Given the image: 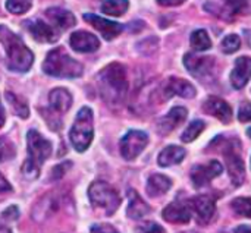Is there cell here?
<instances>
[{"instance_id":"obj_35","label":"cell","mask_w":251,"mask_h":233,"mask_svg":"<svg viewBox=\"0 0 251 233\" xmlns=\"http://www.w3.org/2000/svg\"><path fill=\"white\" fill-rule=\"evenodd\" d=\"M138 233H165V229L162 226H159L157 223L147 222L138 228Z\"/></svg>"},{"instance_id":"obj_6","label":"cell","mask_w":251,"mask_h":233,"mask_svg":"<svg viewBox=\"0 0 251 233\" xmlns=\"http://www.w3.org/2000/svg\"><path fill=\"white\" fill-rule=\"evenodd\" d=\"M88 197L91 204L97 209H101L107 216H112L121 206V197L116 189L103 181H97L90 185Z\"/></svg>"},{"instance_id":"obj_44","label":"cell","mask_w":251,"mask_h":233,"mask_svg":"<svg viewBox=\"0 0 251 233\" xmlns=\"http://www.w3.org/2000/svg\"><path fill=\"white\" fill-rule=\"evenodd\" d=\"M0 233H12V231H10L6 225H3V223L0 222Z\"/></svg>"},{"instance_id":"obj_13","label":"cell","mask_w":251,"mask_h":233,"mask_svg":"<svg viewBox=\"0 0 251 233\" xmlns=\"http://www.w3.org/2000/svg\"><path fill=\"white\" fill-rule=\"evenodd\" d=\"M203 110H204L207 115H210V116L219 119L222 123H229V122L232 120V110H231V106H229L225 100H222V98H219V97H213V95L209 97V98L203 103Z\"/></svg>"},{"instance_id":"obj_9","label":"cell","mask_w":251,"mask_h":233,"mask_svg":"<svg viewBox=\"0 0 251 233\" xmlns=\"http://www.w3.org/2000/svg\"><path fill=\"white\" fill-rule=\"evenodd\" d=\"M184 65L191 75L199 79H203L213 72L215 59L209 56H197L194 53H187L184 56Z\"/></svg>"},{"instance_id":"obj_11","label":"cell","mask_w":251,"mask_h":233,"mask_svg":"<svg viewBox=\"0 0 251 233\" xmlns=\"http://www.w3.org/2000/svg\"><path fill=\"white\" fill-rule=\"evenodd\" d=\"M84 19L91 25L94 26L106 40H113L115 37H118L124 26L118 22H113V21H109V19H104L101 16H97V15H93V13H85L84 15Z\"/></svg>"},{"instance_id":"obj_3","label":"cell","mask_w":251,"mask_h":233,"mask_svg":"<svg viewBox=\"0 0 251 233\" xmlns=\"http://www.w3.org/2000/svg\"><path fill=\"white\" fill-rule=\"evenodd\" d=\"M26 145L28 157L22 164V173L28 179H35L40 175V167L51 154V142L31 129L26 134Z\"/></svg>"},{"instance_id":"obj_19","label":"cell","mask_w":251,"mask_h":233,"mask_svg":"<svg viewBox=\"0 0 251 233\" xmlns=\"http://www.w3.org/2000/svg\"><path fill=\"white\" fill-rule=\"evenodd\" d=\"M188 116V112L185 107H174L165 117H162V120L159 122V132L166 135L169 132H172L175 128H178Z\"/></svg>"},{"instance_id":"obj_17","label":"cell","mask_w":251,"mask_h":233,"mask_svg":"<svg viewBox=\"0 0 251 233\" xmlns=\"http://www.w3.org/2000/svg\"><path fill=\"white\" fill-rule=\"evenodd\" d=\"M25 26L29 31V34L40 43H54L59 38V32L54 28H51L50 25H47L46 22L40 21V19L26 21Z\"/></svg>"},{"instance_id":"obj_10","label":"cell","mask_w":251,"mask_h":233,"mask_svg":"<svg viewBox=\"0 0 251 233\" xmlns=\"http://www.w3.org/2000/svg\"><path fill=\"white\" fill-rule=\"evenodd\" d=\"M224 167L218 160H210L207 164H197L191 170V181L196 188H201L212 182L216 176L222 173Z\"/></svg>"},{"instance_id":"obj_45","label":"cell","mask_w":251,"mask_h":233,"mask_svg":"<svg viewBox=\"0 0 251 233\" xmlns=\"http://www.w3.org/2000/svg\"><path fill=\"white\" fill-rule=\"evenodd\" d=\"M246 35H247V38H249V44L251 46V32H249V31H246Z\"/></svg>"},{"instance_id":"obj_32","label":"cell","mask_w":251,"mask_h":233,"mask_svg":"<svg viewBox=\"0 0 251 233\" xmlns=\"http://www.w3.org/2000/svg\"><path fill=\"white\" fill-rule=\"evenodd\" d=\"M31 4H32V0H6V9L15 15H22L28 12Z\"/></svg>"},{"instance_id":"obj_34","label":"cell","mask_w":251,"mask_h":233,"mask_svg":"<svg viewBox=\"0 0 251 233\" xmlns=\"http://www.w3.org/2000/svg\"><path fill=\"white\" fill-rule=\"evenodd\" d=\"M225 1H226V7H228L234 15L243 13V12L247 10V7H249V0H225Z\"/></svg>"},{"instance_id":"obj_28","label":"cell","mask_w":251,"mask_h":233,"mask_svg":"<svg viewBox=\"0 0 251 233\" xmlns=\"http://www.w3.org/2000/svg\"><path fill=\"white\" fill-rule=\"evenodd\" d=\"M6 98H7V101H9V104L12 106V110H13V113L16 115V116H19V117H22V119H26L28 116H29V109H28V104L22 100V98H19L18 95H15L13 93H6Z\"/></svg>"},{"instance_id":"obj_15","label":"cell","mask_w":251,"mask_h":233,"mask_svg":"<svg viewBox=\"0 0 251 233\" xmlns=\"http://www.w3.org/2000/svg\"><path fill=\"white\" fill-rule=\"evenodd\" d=\"M163 94H165L166 98H171L174 95H179V97H184V98H193L196 95V88L188 81L172 76L165 82Z\"/></svg>"},{"instance_id":"obj_26","label":"cell","mask_w":251,"mask_h":233,"mask_svg":"<svg viewBox=\"0 0 251 233\" xmlns=\"http://www.w3.org/2000/svg\"><path fill=\"white\" fill-rule=\"evenodd\" d=\"M128 0H104L101 3V10L110 16H122L128 10Z\"/></svg>"},{"instance_id":"obj_39","label":"cell","mask_w":251,"mask_h":233,"mask_svg":"<svg viewBox=\"0 0 251 233\" xmlns=\"http://www.w3.org/2000/svg\"><path fill=\"white\" fill-rule=\"evenodd\" d=\"M91 233H119L113 226L101 223V225H94L91 228Z\"/></svg>"},{"instance_id":"obj_7","label":"cell","mask_w":251,"mask_h":233,"mask_svg":"<svg viewBox=\"0 0 251 233\" xmlns=\"http://www.w3.org/2000/svg\"><path fill=\"white\" fill-rule=\"evenodd\" d=\"M238 148H240V142L237 140H231L226 142L225 150H224V156H225L226 166H228V173L235 186L241 185L246 178L244 162L238 153Z\"/></svg>"},{"instance_id":"obj_20","label":"cell","mask_w":251,"mask_h":233,"mask_svg":"<svg viewBox=\"0 0 251 233\" xmlns=\"http://www.w3.org/2000/svg\"><path fill=\"white\" fill-rule=\"evenodd\" d=\"M46 16L60 29L72 28L76 23V19H75L74 13H71L66 9H62V7H50V9H47Z\"/></svg>"},{"instance_id":"obj_12","label":"cell","mask_w":251,"mask_h":233,"mask_svg":"<svg viewBox=\"0 0 251 233\" xmlns=\"http://www.w3.org/2000/svg\"><path fill=\"white\" fill-rule=\"evenodd\" d=\"M191 210L194 211L199 223H209L216 211V203L210 195H199L191 201Z\"/></svg>"},{"instance_id":"obj_2","label":"cell","mask_w":251,"mask_h":233,"mask_svg":"<svg viewBox=\"0 0 251 233\" xmlns=\"http://www.w3.org/2000/svg\"><path fill=\"white\" fill-rule=\"evenodd\" d=\"M99 88L106 101L119 103L128 91L125 68L121 63H110L99 73Z\"/></svg>"},{"instance_id":"obj_33","label":"cell","mask_w":251,"mask_h":233,"mask_svg":"<svg viewBox=\"0 0 251 233\" xmlns=\"http://www.w3.org/2000/svg\"><path fill=\"white\" fill-rule=\"evenodd\" d=\"M240 47H241V40H240V37L237 34H231V35L225 37L222 44H221L222 51L226 53V54L235 53Z\"/></svg>"},{"instance_id":"obj_42","label":"cell","mask_w":251,"mask_h":233,"mask_svg":"<svg viewBox=\"0 0 251 233\" xmlns=\"http://www.w3.org/2000/svg\"><path fill=\"white\" fill-rule=\"evenodd\" d=\"M4 120H6V115H4V109H3V104L0 101V128L4 125Z\"/></svg>"},{"instance_id":"obj_37","label":"cell","mask_w":251,"mask_h":233,"mask_svg":"<svg viewBox=\"0 0 251 233\" xmlns=\"http://www.w3.org/2000/svg\"><path fill=\"white\" fill-rule=\"evenodd\" d=\"M71 167V163H63V164H59L53 169L51 172V181H56V179H60L65 173H66V169Z\"/></svg>"},{"instance_id":"obj_16","label":"cell","mask_w":251,"mask_h":233,"mask_svg":"<svg viewBox=\"0 0 251 233\" xmlns=\"http://www.w3.org/2000/svg\"><path fill=\"white\" fill-rule=\"evenodd\" d=\"M191 206L182 201H174L163 210V219L169 223L185 225L191 220Z\"/></svg>"},{"instance_id":"obj_29","label":"cell","mask_w":251,"mask_h":233,"mask_svg":"<svg viewBox=\"0 0 251 233\" xmlns=\"http://www.w3.org/2000/svg\"><path fill=\"white\" fill-rule=\"evenodd\" d=\"M203 131H204V122H201V120H194V122H191V123L188 125V128L182 132L181 140H182L184 142H191V141H194Z\"/></svg>"},{"instance_id":"obj_1","label":"cell","mask_w":251,"mask_h":233,"mask_svg":"<svg viewBox=\"0 0 251 233\" xmlns=\"http://www.w3.org/2000/svg\"><path fill=\"white\" fill-rule=\"evenodd\" d=\"M0 43L4 47L7 68L13 72H26L29 70L34 54L32 51L24 44V41L7 26L0 25Z\"/></svg>"},{"instance_id":"obj_23","label":"cell","mask_w":251,"mask_h":233,"mask_svg":"<svg viewBox=\"0 0 251 233\" xmlns=\"http://www.w3.org/2000/svg\"><path fill=\"white\" fill-rule=\"evenodd\" d=\"M184 157H185V150L182 147L169 145V147L162 150L157 162L162 167H168V166H174V164L181 163L184 160Z\"/></svg>"},{"instance_id":"obj_41","label":"cell","mask_w":251,"mask_h":233,"mask_svg":"<svg viewBox=\"0 0 251 233\" xmlns=\"http://www.w3.org/2000/svg\"><path fill=\"white\" fill-rule=\"evenodd\" d=\"M185 0H157V3L162 4V6H179Z\"/></svg>"},{"instance_id":"obj_31","label":"cell","mask_w":251,"mask_h":233,"mask_svg":"<svg viewBox=\"0 0 251 233\" xmlns=\"http://www.w3.org/2000/svg\"><path fill=\"white\" fill-rule=\"evenodd\" d=\"M15 156H16L15 145L6 137H0V163L12 160Z\"/></svg>"},{"instance_id":"obj_43","label":"cell","mask_w":251,"mask_h":233,"mask_svg":"<svg viewBox=\"0 0 251 233\" xmlns=\"http://www.w3.org/2000/svg\"><path fill=\"white\" fill-rule=\"evenodd\" d=\"M234 233H251V228L250 226H238Z\"/></svg>"},{"instance_id":"obj_38","label":"cell","mask_w":251,"mask_h":233,"mask_svg":"<svg viewBox=\"0 0 251 233\" xmlns=\"http://www.w3.org/2000/svg\"><path fill=\"white\" fill-rule=\"evenodd\" d=\"M3 219H6V220H10V222H13V220H16L18 217H19V210H18V207L16 206H10V207H7L4 211H3Z\"/></svg>"},{"instance_id":"obj_24","label":"cell","mask_w":251,"mask_h":233,"mask_svg":"<svg viewBox=\"0 0 251 233\" xmlns=\"http://www.w3.org/2000/svg\"><path fill=\"white\" fill-rule=\"evenodd\" d=\"M172 182L163 175H151L147 181V194L150 197H160L169 191Z\"/></svg>"},{"instance_id":"obj_40","label":"cell","mask_w":251,"mask_h":233,"mask_svg":"<svg viewBox=\"0 0 251 233\" xmlns=\"http://www.w3.org/2000/svg\"><path fill=\"white\" fill-rule=\"evenodd\" d=\"M9 191H12V186L6 181V178L0 173V192H9Z\"/></svg>"},{"instance_id":"obj_14","label":"cell","mask_w":251,"mask_h":233,"mask_svg":"<svg viewBox=\"0 0 251 233\" xmlns=\"http://www.w3.org/2000/svg\"><path fill=\"white\" fill-rule=\"evenodd\" d=\"M69 44L75 51L79 53H93L100 47V41L99 38L87 31H76L71 35L69 38Z\"/></svg>"},{"instance_id":"obj_22","label":"cell","mask_w":251,"mask_h":233,"mask_svg":"<svg viewBox=\"0 0 251 233\" xmlns=\"http://www.w3.org/2000/svg\"><path fill=\"white\" fill-rule=\"evenodd\" d=\"M128 198H129V204L126 209V214L129 219H143L144 216H147L150 213V207L146 204V201L137 194V191L129 189L128 191Z\"/></svg>"},{"instance_id":"obj_46","label":"cell","mask_w":251,"mask_h":233,"mask_svg":"<svg viewBox=\"0 0 251 233\" xmlns=\"http://www.w3.org/2000/svg\"><path fill=\"white\" fill-rule=\"evenodd\" d=\"M247 135H249V137L251 138V128H249V129H247Z\"/></svg>"},{"instance_id":"obj_30","label":"cell","mask_w":251,"mask_h":233,"mask_svg":"<svg viewBox=\"0 0 251 233\" xmlns=\"http://www.w3.org/2000/svg\"><path fill=\"white\" fill-rule=\"evenodd\" d=\"M231 207H232V210H234L238 216H243V217H249V219H251V198H247V197L235 198V200L231 203Z\"/></svg>"},{"instance_id":"obj_25","label":"cell","mask_w":251,"mask_h":233,"mask_svg":"<svg viewBox=\"0 0 251 233\" xmlns=\"http://www.w3.org/2000/svg\"><path fill=\"white\" fill-rule=\"evenodd\" d=\"M56 210H57V201L51 197H47L35 206V209L32 210V216L37 220H41V219L53 214Z\"/></svg>"},{"instance_id":"obj_27","label":"cell","mask_w":251,"mask_h":233,"mask_svg":"<svg viewBox=\"0 0 251 233\" xmlns=\"http://www.w3.org/2000/svg\"><path fill=\"white\" fill-rule=\"evenodd\" d=\"M190 41H191V47L196 51H206V50H209L212 47L210 37H209V34L204 29H196L191 34Z\"/></svg>"},{"instance_id":"obj_8","label":"cell","mask_w":251,"mask_h":233,"mask_svg":"<svg viewBox=\"0 0 251 233\" xmlns=\"http://www.w3.org/2000/svg\"><path fill=\"white\" fill-rule=\"evenodd\" d=\"M147 144H149V137L146 132L129 131L121 140V154L125 160H134L143 153Z\"/></svg>"},{"instance_id":"obj_18","label":"cell","mask_w":251,"mask_h":233,"mask_svg":"<svg viewBox=\"0 0 251 233\" xmlns=\"http://www.w3.org/2000/svg\"><path fill=\"white\" fill-rule=\"evenodd\" d=\"M251 78V57L243 56L235 60V68L231 72V84L234 88L241 90Z\"/></svg>"},{"instance_id":"obj_21","label":"cell","mask_w":251,"mask_h":233,"mask_svg":"<svg viewBox=\"0 0 251 233\" xmlns=\"http://www.w3.org/2000/svg\"><path fill=\"white\" fill-rule=\"evenodd\" d=\"M49 103L56 113H65L72 106V95L65 88H54L49 94Z\"/></svg>"},{"instance_id":"obj_4","label":"cell","mask_w":251,"mask_h":233,"mask_svg":"<svg viewBox=\"0 0 251 233\" xmlns=\"http://www.w3.org/2000/svg\"><path fill=\"white\" fill-rule=\"evenodd\" d=\"M43 70L56 78H78L82 75V65L72 59L62 47H57L49 51Z\"/></svg>"},{"instance_id":"obj_5","label":"cell","mask_w":251,"mask_h":233,"mask_svg":"<svg viewBox=\"0 0 251 233\" xmlns=\"http://www.w3.org/2000/svg\"><path fill=\"white\" fill-rule=\"evenodd\" d=\"M93 110L90 107H82L76 113L75 122L69 132L72 147L79 153L85 151L93 141Z\"/></svg>"},{"instance_id":"obj_36","label":"cell","mask_w":251,"mask_h":233,"mask_svg":"<svg viewBox=\"0 0 251 233\" xmlns=\"http://www.w3.org/2000/svg\"><path fill=\"white\" fill-rule=\"evenodd\" d=\"M240 122H251V103H243L238 110Z\"/></svg>"}]
</instances>
